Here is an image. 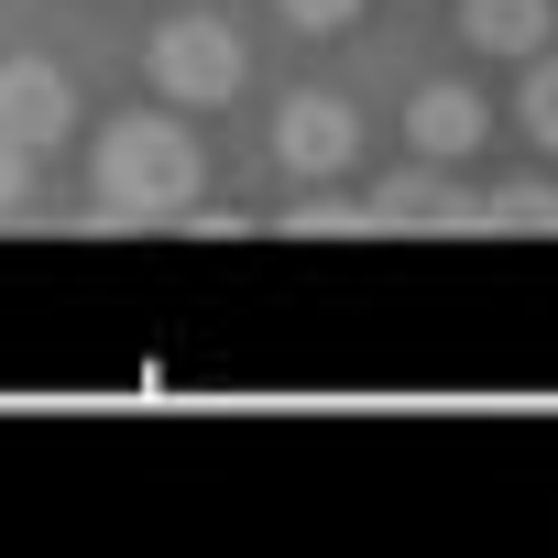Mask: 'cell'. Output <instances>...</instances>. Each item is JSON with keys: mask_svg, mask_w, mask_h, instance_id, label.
Segmentation results:
<instances>
[{"mask_svg": "<svg viewBox=\"0 0 558 558\" xmlns=\"http://www.w3.org/2000/svg\"><path fill=\"white\" fill-rule=\"evenodd\" d=\"M274 12H286V23H296V34H340V23H351V12H362V0H274Z\"/></svg>", "mask_w": 558, "mask_h": 558, "instance_id": "obj_12", "label": "cell"}, {"mask_svg": "<svg viewBox=\"0 0 558 558\" xmlns=\"http://www.w3.org/2000/svg\"><path fill=\"white\" fill-rule=\"evenodd\" d=\"M405 143H416V154H438V165H471V154L493 143V110H482V88H460V77L416 88V99H405Z\"/></svg>", "mask_w": 558, "mask_h": 558, "instance_id": "obj_6", "label": "cell"}, {"mask_svg": "<svg viewBox=\"0 0 558 558\" xmlns=\"http://www.w3.org/2000/svg\"><path fill=\"white\" fill-rule=\"evenodd\" d=\"M482 230H514V241H558V186H536V175L493 186V197H482Z\"/></svg>", "mask_w": 558, "mask_h": 558, "instance_id": "obj_9", "label": "cell"}, {"mask_svg": "<svg viewBox=\"0 0 558 558\" xmlns=\"http://www.w3.org/2000/svg\"><path fill=\"white\" fill-rule=\"evenodd\" d=\"M373 219L405 230V241H449V230H482V197H471L438 154H416V165H395V175L373 186Z\"/></svg>", "mask_w": 558, "mask_h": 558, "instance_id": "obj_3", "label": "cell"}, {"mask_svg": "<svg viewBox=\"0 0 558 558\" xmlns=\"http://www.w3.org/2000/svg\"><path fill=\"white\" fill-rule=\"evenodd\" d=\"M88 186H99L110 219H186L197 186H208V154H197V132L175 121V99H165V110H121V121L88 143Z\"/></svg>", "mask_w": 558, "mask_h": 558, "instance_id": "obj_1", "label": "cell"}, {"mask_svg": "<svg viewBox=\"0 0 558 558\" xmlns=\"http://www.w3.org/2000/svg\"><path fill=\"white\" fill-rule=\"evenodd\" d=\"M0 132L12 143H56V132H77V88H66V66L56 56H0Z\"/></svg>", "mask_w": 558, "mask_h": 558, "instance_id": "obj_5", "label": "cell"}, {"mask_svg": "<svg viewBox=\"0 0 558 558\" xmlns=\"http://www.w3.org/2000/svg\"><path fill=\"white\" fill-rule=\"evenodd\" d=\"M286 230H296V241H362V230H384V219H373V197H340V186H307V197L286 208Z\"/></svg>", "mask_w": 558, "mask_h": 558, "instance_id": "obj_8", "label": "cell"}, {"mask_svg": "<svg viewBox=\"0 0 558 558\" xmlns=\"http://www.w3.org/2000/svg\"><path fill=\"white\" fill-rule=\"evenodd\" d=\"M514 121H525V132H536L547 154H558V45H536V56H525V88H514Z\"/></svg>", "mask_w": 558, "mask_h": 558, "instance_id": "obj_10", "label": "cell"}, {"mask_svg": "<svg viewBox=\"0 0 558 558\" xmlns=\"http://www.w3.org/2000/svg\"><path fill=\"white\" fill-rule=\"evenodd\" d=\"M274 154H286V175L329 186V175L362 154V121H351V99H318V88H296L286 110H274Z\"/></svg>", "mask_w": 558, "mask_h": 558, "instance_id": "obj_4", "label": "cell"}, {"mask_svg": "<svg viewBox=\"0 0 558 558\" xmlns=\"http://www.w3.org/2000/svg\"><path fill=\"white\" fill-rule=\"evenodd\" d=\"M23 208H34V143L0 132V219H23Z\"/></svg>", "mask_w": 558, "mask_h": 558, "instance_id": "obj_11", "label": "cell"}, {"mask_svg": "<svg viewBox=\"0 0 558 558\" xmlns=\"http://www.w3.org/2000/svg\"><path fill=\"white\" fill-rule=\"evenodd\" d=\"M460 45L525 66L536 45H558V0H460Z\"/></svg>", "mask_w": 558, "mask_h": 558, "instance_id": "obj_7", "label": "cell"}, {"mask_svg": "<svg viewBox=\"0 0 558 558\" xmlns=\"http://www.w3.org/2000/svg\"><path fill=\"white\" fill-rule=\"evenodd\" d=\"M143 77H154V99H175V110H219V99H241L252 45H241L219 12H165V23L143 34Z\"/></svg>", "mask_w": 558, "mask_h": 558, "instance_id": "obj_2", "label": "cell"}]
</instances>
